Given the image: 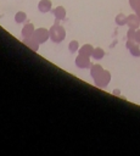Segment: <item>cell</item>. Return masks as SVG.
<instances>
[{"label":"cell","instance_id":"cell-12","mask_svg":"<svg viewBox=\"0 0 140 156\" xmlns=\"http://www.w3.org/2000/svg\"><path fill=\"white\" fill-rule=\"evenodd\" d=\"M102 71H103V68H102L101 65H99V63L91 65V67H90V76H91L93 78H96Z\"/></svg>","mask_w":140,"mask_h":156},{"label":"cell","instance_id":"cell-20","mask_svg":"<svg viewBox=\"0 0 140 156\" xmlns=\"http://www.w3.org/2000/svg\"><path fill=\"white\" fill-rule=\"evenodd\" d=\"M113 94L114 95H119V90H113Z\"/></svg>","mask_w":140,"mask_h":156},{"label":"cell","instance_id":"cell-1","mask_svg":"<svg viewBox=\"0 0 140 156\" xmlns=\"http://www.w3.org/2000/svg\"><path fill=\"white\" fill-rule=\"evenodd\" d=\"M58 22H60V21L56 20L55 24H52V26L50 27V29H49V30H50V39H51L54 43H61V41H63L65 38H66V29H65V27L61 26Z\"/></svg>","mask_w":140,"mask_h":156},{"label":"cell","instance_id":"cell-9","mask_svg":"<svg viewBox=\"0 0 140 156\" xmlns=\"http://www.w3.org/2000/svg\"><path fill=\"white\" fill-rule=\"evenodd\" d=\"M51 7H52V2L51 0H40L38 2V10L43 13H46V12H50L51 11Z\"/></svg>","mask_w":140,"mask_h":156},{"label":"cell","instance_id":"cell-17","mask_svg":"<svg viewBox=\"0 0 140 156\" xmlns=\"http://www.w3.org/2000/svg\"><path fill=\"white\" fill-rule=\"evenodd\" d=\"M131 9H133L134 12L136 13V16L140 18V0H136V1L134 2V5L131 6Z\"/></svg>","mask_w":140,"mask_h":156},{"label":"cell","instance_id":"cell-11","mask_svg":"<svg viewBox=\"0 0 140 156\" xmlns=\"http://www.w3.org/2000/svg\"><path fill=\"white\" fill-rule=\"evenodd\" d=\"M94 46L91 45V44H84V45H82L80 48H79V54H82V55H85V56H91L93 55V52H94Z\"/></svg>","mask_w":140,"mask_h":156},{"label":"cell","instance_id":"cell-10","mask_svg":"<svg viewBox=\"0 0 140 156\" xmlns=\"http://www.w3.org/2000/svg\"><path fill=\"white\" fill-rule=\"evenodd\" d=\"M23 44L27 46V48H29V49H32L33 51H38V49H39V43L33 38V37H30V38H23Z\"/></svg>","mask_w":140,"mask_h":156},{"label":"cell","instance_id":"cell-5","mask_svg":"<svg viewBox=\"0 0 140 156\" xmlns=\"http://www.w3.org/2000/svg\"><path fill=\"white\" fill-rule=\"evenodd\" d=\"M140 44H138L135 40H130V39H127V43H125V48L130 51V54L135 57H140Z\"/></svg>","mask_w":140,"mask_h":156},{"label":"cell","instance_id":"cell-6","mask_svg":"<svg viewBox=\"0 0 140 156\" xmlns=\"http://www.w3.org/2000/svg\"><path fill=\"white\" fill-rule=\"evenodd\" d=\"M127 26H128L129 28L139 29V27H140V18L136 16L135 12L127 16Z\"/></svg>","mask_w":140,"mask_h":156},{"label":"cell","instance_id":"cell-16","mask_svg":"<svg viewBox=\"0 0 140 156\" xmlns=\"http://www.w3.org/2000/svg\"><path fill=\"white\" fill-rule=\"evenodd\" d=\"M79 48H80V46H79V43H78L77 40H71L69 44H68V49H69L71 52H75V51H78Z\"/></svg>","mask_w":140,"mask_h":156},{"label":"cell","instance_id":"cell-15","mask_svg":"<svg viewBox=\"0 0 140 156\" xmlns=\"http://www.w3.org/2000/svg\"><path fill=\"white\" fill-rule=\"evenodd\" d=\"M103 56H105V51H103V49H101V48H95V49H94V52H93V55H91V57L95 58V60H101Z\"/></svg>","mask_w":140,"mask_h":156},{"label":"cell","instance_id":"cell-19","mask_svg":"<svg viewBox=\"0 0 140 156\" xmlns=\"http://www.w3.org/2000/svg\"><path fill=\"white\" fill-rule=\"evenodd\" d=\"M135 41L138 44H140V28L136 29V34H135Z\"/></svg>","mask_w":140,"mask_h":156},{"label":"cell","instance_id":"cell-18","mask_svg":"<svg viewBox=\"0 0 140 156\" xmlns=\"http://www.w3.org/2000/svg\"><path fill=\"white\" fill-rule=\"evenodd\" d=\"M135 34H136V29H134V28H129V30H128V33H127V39L135 40Z\"/></svg>","mask_w":140,"mask_h":156},{"label":"cell","instance_id":"cell-14","mask_svg":"<svg viewBox=\"0 0 140 156\" xmlns=\"http://www.w3.org/2000/svg\"><path fill=\"white\" fill-rule=\"evenodd\" d=\"M114 22L117 26H124V24H127V16L124 13H118L114 17Z\"/></svg>","mask_w":140,"mask_h":156},{"label":"cell","instance_id":"cell-4","mask_svg":"<svg viewBox=\"0 0 140 156\" xmlns=\"http://www.w3.org/2000/svg\"><path fill=\"white\" fill-rule=\"evenodd\" d=\"M75 66L78 68H89L91 67V62H90V56H85V55H82L79 54L77 57H75Z\"/></svg>","mask_w":140,"mask_h":156},{"label":"cell","instance_id":"cell-13","mask_svg":"<svg viewBox=\"0 0 140 156\" xmlns=\"http://www.w3.org/2000/svg\"><path fill=\"white\" fill-rule=\"evenodd\" d=\"M27 20V13L24 11H17L16 15H15V22L21 24V23H24Z\"/></svg>","mask_w":140,"mask_h":156},{"label":"cell","instance_id":"cell-2","mask_svg":"<svg viewBox=\"0 0 140 156\" xmlns=\"http://www.w3.org/2000/svg\"><path fill=\"white\" fill-rule=\"evenodd\" d=\"M110 82H111V73L106 69H103L96 78H94V84L97 88H105L110 84Z\"/></svg>","mask_w":140,"mask_h":156},{"label":"cell","instance_id":"cell-3","mask_svg":"<svg viewBox=\"0 0 140 156\" xmlns=\"http://www.w3.org/2000/svg\"><path fill=\"white\" fill-rule=\"evenodd\" d=\"M33 38L39 43V44H44L49 38H50V30L44 28V27H40V28H37L34 34H33Z\"/></svg>","mask_w":140,"mask_h":156},{"label":"cell","instance_id":"cell-7","mask_svg":"<svg viewBox=\"0 0 140 156\" xmlns=\"http://www.w3.org/2000/svg\"><path fill=\"white\" fill-rule=\"evenodd\" d=\"M34 32H35L34 24L30 23V22H26L23 28H22V30H21V34H22L23 38H30V37H33Z\"/></svg>","mask_w":140,"mask_h":156},{"label":"cell","instance_id":"cell-8","mask_svg":"<svg viewBox=\"0 0 140 156\" xmlns=\"http://www.w3.org/2000/svg\"><path fill=\"white\" fill-rule=\"evenodd\" d=\"M52 13H54V16H55V20H58V21H63V20L66 18V15H67L66 9H65L63 6H61V5L56 6V7L52 10Z\"/></svg>","mask_w":140,"mask_h":156}]
</instances>
